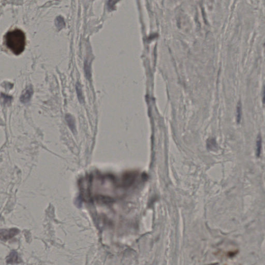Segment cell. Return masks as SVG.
Returning <instances> with one entry per match:
<instances>
[{
  "mask_svg": "<svg viewBox=\"0 0 265 265\" xmlns=\"http://www.w3.org/2000/svg\"><path fill=\"white\" fill-rule=\"evenodd\" d=\"M19 233V230L16 228L3 229L0 230V240L7 241L12 239Z\"/></svg>",
  "mask_w": 265,
  "mask_h": 265,
  "instance_id": "2",
  "label": "cell"
},
{
  "mask_svg": "<svg viewBox=\"0 0 265 265\" xmlns=\"http://www.w3.org/2000/svg\"><path fill=\"white\" fill-rule=\"evenodd\" d=\"M55 26L59 30H61L65 26L64 19L62 16H58L55 19Z\"/></svg>",
  "mask_w": 265,
  "mask_h": 265,
  "instance_id": "6",
  "label": "cell"
},
{
  "mask_svg": "<svg viewBox=\"0 0 265 265\" xmlns=\"http://www.w3.org/2000/svg\"><path fill=\"white\" fill-rule=\"evenodd\" d=\"M65 118L69 129L73 133H75L76 132V128L75 120L74 116L71 114H68L66 115Z\"/></svg>",
  "mask_w": 265,
  "mask_h": 265,
  "instance_id": "4",
  "label": "cell"
},
{
  "mask_svg": "<svg viewBox=\"0 0 265 265\" xmlns=\"http://www.w3.org/2000/svg\"><path fill=\"white\" fill-rule=\"evenodd\" d=\"M5 40L8 48L15 55H19L25 50L26 38L25 33L21 30L15 29L7 33Z\"/></svg>",
  "mask_w": 265,
  "mask_h": 265,
  "instance_id": "1",
  "label": "cell"
},
{
  "mask_svg": "<svg viewBox=\"0 0 265 265\" xmlns=\"http://www.w3.org/2000/svg\"><path fill=\"white\" fill-rule=\"evenodd\" d=\"M261 137L258 136V140H257V151H258V155H259L260 152H261V146H262V140Z\"/></svg>",
  "mask_w": 265,
  "mask_h": 265,
  "instance_id": "11",
  "label": "cell"
},
{
  "mask_svg": "<svg viewBox=\"0 0 265 265\" xmlns=\"http://www.w3.org/2000/svg\"><path fill=\"white\" fill-rule=\"evenodd\" d=\"M207 146L210 149H213L217 147V144H216V141L214 140L213 138H211L207 141Z\"/></svg>",
  "mask_w": 265,
  "mask_h": 265,
  "instance_id": "9",
  "label": "cell"
},
{
  "mask_svg": "<svg viewBox=\"0 0 265 265\" xmlns=\"http://www.w3.org/2000/svg\"><path fill=\"white\" fill-rule=\"evenodd\" d=\"M115 0H109L108 2V5H109V8H114V6H115V3L114 2Z\"/></svg>",
  "mask_w": 265,
  "mask_h": 265,
  "instance_id": "12",
  "label": "cell"
},
{
  "mask_svg": "<svg viewBox=\"0 0 265 265\" xmlns=\"http://www.w3.org/2000/svg\"><path fill=\"white\" fill-rule=\"evenodd\" d=\"M76 91L78 100H79L80 103H83V101H84V98H83V97L81 85H80V84L79 83H76Z\"/></svg>",
  "mask_w": 265,
  "mask_h": 265,
  "instance_id": "7",
  "label": "cell"
},
{
  "mask_svg": "<svg viewBox=\"0 0 265 265\" xmlns=\"http://www.w3.org/2000/svg\"><path fill=\"white\" fill-rule=\"evenodd\" d=\"M34 93V90L32 86L31 85L28 86L22 92L21 95L20 97V101L23 104L28 103L31 100Z\"/></svg>",
  "mask_w": 265,
  "mask_h": 265,
  "instance_id": "3",
  "label": "cell"
},
{
  "mask_svg": "<svg viewBox=\"0 0 265 265\" xmlns=\"http://www.w3.org/2000/svg\"><path fill=\"white\" fill-rule=\"evenodd\" d=\"M18 261V253L15 251H12L7 258V264H15Z\"/></svg>",
  "mask_w": 265,
  "mask_h": 265,
  "instance_id": "5",
  "label": "cell"
},
{
  "mask_svg": "<svg viewBox=\"0 0 265 265\" xmlns=\"http://www.w3.org/2000/svg\"><path fill=\"white\" fill-rule=\"evenodd\" d=\"M237 120L238 123H239L240 122L241 119V115H242V110H241V103L239 102L238 104L237 107Z\"/></svg>",
  "mask_w": 265,
  "mask_h": 265,
  "instance_id": "8",
  "label": "cell"
},
{
  "mask_svg": "<svg viewBox=\"0 0 265 265\" xmlns=\"http://www.w3.org/2000/svg\"><path fill=\"white\" fill-rule=\"evenodd\" d=\"M84 72L86 73V76L87 78H90L91 77V71L90 68L89 66V65L87 62H86L84 65Z\"/></svg>",
  "mask_w": 265,
  "mask_h": 265,
  "instance_id": "10",
  "label": "cell"
}]
</instances>
